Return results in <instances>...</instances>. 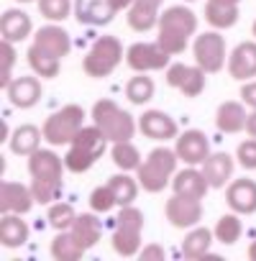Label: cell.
I'll return each mask as SVG.
<instances>
[{
	"label": "cell",
	"instance_id": "cell-1",
	"mask_svg": "<svg viewBox=\"0 0 256 261\" xmlns=\"http://www.w3.org/2000/svg\"><path fill=\"white\" fill-rule=\"evenodd\" d=\"M31 172V192L36 202L49 205L62 192V159L49 149H36L29 159Z\"/></svg>",
	"mask_w": 256,
	"mask_h": 261
},
{
	"label": "cell",
	"instance_id": "cell-2",
	"mask_svg": "<svg viewBox=\"0 0 256 261\" xmlns=\"http://www.w3.org/2000/svg\"><path fill=\"white\" fill-rule=\"evenodd\" d=\"M195 31H197V16L185 6H172L164 11V16H159L157 41L164 51H169L174 57V54H182L187 49V41Z\"/></svg>",
	"mask_w": 256,
	"mask_h": 261
},
{
	"label": "cell",
	"instance_id": "cell-3",
	"mask_svg": "<svg viewBox=\"0 0 256 261\" xmlns=\"http://www.w3.org/2000/svg\"><path fill=\"white\" fill-rule=\"evenodd\" d=\"M105 141L108 136L103 134V130L92 123V125H82L80 128V134L72 139L69 144V151L64 156V167L74 174H82L87 172L105 151Z\"/></svg>",
	"mask_w": 256,
	"mask_h": 261
},
{
	"label": "cell",
	"instance_id": "cell-4",
	"mask_svg": "<svg viewBox=\"0 0 256 261\" xmlns=\"http://www.w3.org/2000/svg\"><path fill=\"white\" fill-rule=\"evenodd\" d=\"M177 151L167 149V146H157L144 162L141 167L136 169L139 172V185L146 190V192H162L177 174Z\"/></svg>",
	"mask_w": 256,
	"mask_h": 261
},
{
	"label": "cell",
	"instance_id": "cell-5",
	"mask_svg": "<svg viewBox=\"0 0 256 261\" xmlns=\"http://www.w3.org/2000/svg\"><path fill=\"white\" fill-rule=\"evenodd\" d=\"M92 123L108 136V141H131L136 134L134 115L118 108L113 100H97L92 105Z\"/></svg>",
	"mask_w": 256,
	"mask_h": 261
},
{
	"label": "cell",
	"instance_id": "cell-6",
	"mask_svg": "<svg viewBox=\"0 0 256 261\" xmlns=\"http://www.w3.org/2000/svg\"><path fill=\"white\" fill-rule=\"evenodd\" d=\"M141 230H144V213L139 207L125 205L113 225V248L115 253L131 258L141 251Z\"/></svg>",
	"mask_w": 256,
	"mask_h": 261
},
{
	"label": "cell",
	"instance_id": "cell-7",
	"mask_svg": "<svg viewBox=\"0 0 256 261\" xmlns=\"http://www.w3.org/2000/svg\"><path fill=\"white\" fill-rule=\"evenodd\" d=\"M85 120V110L80 105H64L62 110L52 113L44 123V141H49L52 146H69L72 139L80 134Z\"/></svg>",
	"mask_w": 256,
	"mask_h": 261
},
{
	"label": "cell",
	"instance_id": "cell-8",
	"mask_svg": "<svg viewBox=\"0 0 256 261\" xmlns=\"http://www.w3.org/2000/svg\"><path fill=\"white\" fill-rule=\"evenodd\" d=\"M120 59H123V44L115 36H100L90 46V51L82 62V69L90 77H108L120 64Z\"/></svg>",
	"mask_w": 256,
	"mask_h": 261
},
{
	"label": "cell",
	"instance_id": "cell-9",
	"mask_svg": "<svg viewBox=\"0 0 256 261\" xmlns=\"http://www.w3.org/2000/svg\"><path fill=\"white\" fill-rule=\"evenodd\" d=\"M192 54H195V64H200L208 74L220 72L223 64H225V39H223L218 31L200 34V36L195 39Z\"/></svg>",
	"mask_w": 256,
	"mask_h": 261
},
{
	"label": "cell",
	"instance_id": "cell-10",
	"mask_svg": "<svg viewBox=\"0 0 256 261\" xmlns=\"http://www.w3.org/2000/svg\"><path fill=\"white\" fill-rule=\"evenodd\" d=\"M169 51H164L157 44H146V41H139L134 46H128L125 51V64L131 67L134 72H157V69H164L169 67Z\"/></svg>",
	"mask_w": 256,
	"mask_h": 261
},
{
	"label": "cell",
	"instance_id": "cell-11",
	"mask_svg": "<svg viewBox=\"0 0 256 261\" xmlns=\"http://www.w3.org/2000/svg\"><path fill=\"white\" fill-rule=\"evenodd\" d=\"M205 69L200 64L187 67V64H169L167 67V85L180 90L185 97H197L205 90Z\"/></svg>",
	"mask_w": 256,
	"mask_h": 261
},
{
	"label": "cell",
	"instance_id": "cell-12",
	"mask_svg": "<svg viewBox=\"0 0 256 261\" xmlns=\"http://www.w3.org/2000/svg\"><path fill=\"white\" fill-rule=\"evenodd\" d=\"M164 213H167V220L174 228H195L200 223V218H202V205L195 197L174 195V197L167 200Z\"/></svg>",
	"mask_w": 256,
	"mask_h": 261
},
{
	"label": "cell",
	"instance_id": "cell-13",
	"mask_svg": "<svg viewBox=\"0 0 256 261\" xmlns=\"http://www.w3.org/2000/svg\"><path fill=\"white\" fill-rule=\"evenodd\" d=\"M180 162L195 167V164H202L208 156H210V144H208V136L202 130H185L182 136H177V146H174Z\"/></svg>",
	"mask_w": 256,
	"mask_h": 261
},
{
	"label": "cell",
	"instance_id": "cell-14",
	"mask_svg": "<svg viewBox=\"0 0 256 261\" xmlns=\"http://www.w3.org/2000/svg\"><path fill=\"white\" fill-rule=\"evenodd\" d=\"M115 13V0H74V16L82 26H105Z\"/></svg>",
	"mask_w": 256,
	"mask_h": 261
},
{
	"label": "cell",
	"instance_id": "cell-15",
	"mask_svg": "<svg viewBox=\"0 0 256 261\" xmlns=\"http://www.w3.org/2000/svg\"><path fill=\"white\" fill-rule=\"evenodd\" d=\"M36 202L31 187H23L18 182H3L0 185V213H29Z\"/></svg>",
	"mask_w": 256,
	"mask_h": 261
},
{
	"label": "cell",
	"instance_id": "cell-16",
	"mask_svg": "<svg viewBox=\"0 0 256 261\" xmlns=\"http://www.w3.org/2000/svg\"><path fill=\"white\" fill-rule=\"evenodd\" d=\"M139 128L146 139H154V141H169V139H177V123L174 118H169L167 113L162 110H146L139 120Z\"/></svg>",
	"mask_w": 256,
	"mask_h": 261
},
{
	"label": "cell",
	"instance_id": "cell-17",
	"mask_svg": "<svg viewBox=\"0 0 256 261\" xmlns=\"http://www.w3.org/2000/svg\"><path fill=\"white\" fill-rule=\"evenodd\" d=\"M225 200L233 213L238 215H251L256 213V182L253 179H236L228 185Z\"/></svg>",
	"mask_w": 256,
	"mask_h": 261
},
{
	"label": "cell",
	"instance_id": "cell-18",
	"mask_svg": "<svg viewBox=\"0 0 256 261\" xmlns=\"http://www.w3.org/2000/svg\"><path fill=\"white\" fill-rule=\"evenodd\" d=\"M228 72L233 80H248L256 77V41L238 44L228 57Z\"/></svg>",
	"mask_w": 256,
	"mask_h": 261
},
{
	"label": "cell",
	"instance_id": "cell-19",
	"mask_svg": "<svg viewBox=\"0 0 256 261\" xmlns=\"http://www.w3.org/2000/svg\"><path fill=\"white\" fill-rule=\"evenodd\" d=\"M6 92H8V97H11V102L16 108L26 110V108H34L39 102V97H41V82L36 77H16V80H11V85L6 87Z\"/></svg>",
	"mask_w": 256,
	"mask_h": 261
},
{
	"label": "cell",
	"instance_id": "cell-20",
	"mask_svg": "<svg viewBox=\"0 0 256 261\" xmlns=\"http://www.w3.org/2000/svg\"><path fill=\"white\" fill-rule=\"evenodd\" d=\"M172 187H174V195H185V197L202 200L205 192H208V187H210V182H208V177H205L202 172H197V169L190 167V169H182V172L174 174Z\"/></svg>",
	"mask_w": 256,
	"mask_h": 261
},
{
	"label": "cell",
	"instance_id": "cell-21",
	"mask_svg": "<svg viewBox=\"0 0 256 261\" xmlns=\"http://www.w3.org/2000/svg\"><path fill=\"white\" fill-rule=\"evenodd\" d=\"M34 44H39L41 49L57 54L59 59H64L72 51V39H69V34L62 26H44V29H39L36 36H34Z\"/></svg>",
	"mask_w": 256,
	"mask_h": 261
},
{
	"label": "cell",
	"instance_id": "cell-22",
	"mask_svg": "<svg viewBox=\"0 0 256 261\" xmlns=\"http://www.w3.org/2000/svg\"><path fill=\"white\" fill-rule=\"evenodd\" d=\"M238 3L241 0H208L205 21L213 29H231L238 21Z\"/></svg>",
	"mask_w": 256,
	"mask_h": 261
},
{
	"label": "cell",
	"instance_id": "cell-23",
	"mask_svg": "<svg viewBox=\"0 0 256 261\" xmlns=\"http://www.w3.org/2000/svg\"><path fill=\"white\" fill-rule=\"evenodd\" d=\"M26 241H29L26 220H21L18 213H3V220H0V243L6 248H18Z\"/></svg>",
	"mask_w": 256,
	"mask_h": 261
},
{
	"label": "cell",
	"instance_id": "cell-24",
	"mask_svg": "<svg viewBox=\"0 0 256 261\" xmlns=\"http://www.w3.org/2000/svg\"><path fill=\"white\" fill-rule=\"evenodd\" d=\"M0 34H3L6 41H23L29 34H31V18L29 13L18 11V8H11L3 13V18H0Z\"/></svg>",
	"mask_w": 256,
	"mask_h": 261
},
{
	"label": "cell",
	"instance_id": "cell-25",
	"mask_svg": "<svg viewBox=\"0 0 256 261\" xmlns=\"http://www.w3.org/2000/svg\"><path fill=\"white\" fill-rule=\"evenodd\" d=\"M246 120H248V115H246L243 105L233 102V100L220 102V108L215 113V125H218V130H223V134H238V130L246 128Z\"/></svg>",
	"mask_w": 256,
	"mask_h": 261
},
{
	"label": "cell",
	"instance_id": "cell-26",
	"mask_svg": "<svg viewBox=\"0 0 256 261\" xmlns=\"http://www.w3.org/2000/svg\"><path fill=\"white\" fill-rule=\"evenodd\" d=\"M233 156L231 154H210L205 162H202V174L208 177L210 187H225V182L231 179L233 174Z\"/></svg>",
	"mask_w": 256,
	"mask_h": 261
},
{
	"label": "cell",
	"instance_id": "cell-27",
	"mask_svg": "<svg viewBox=\"0 0 256 261\" xmlns=\"http://www.w3.org/2000/svg\"><path fill=\"white\" fill-rule=\"evenodd\" d=\"M69 233H72V236L77 238V243L87 251V248H92V246L100 241L103 228H100V220H97L92 213H82V215H77V220L72 223Z\"/></svg>",
	"mask_w": 256,
	"mask_h": 261
},
{
	"label": "cell",
	"instance_id": "cell-28",
	"mask_svg": "<svg viewBox=\"0 0 256 261\" xmlns=\"http://www.w3.org/2000/svg\"><path fill=\"white\" fill-rule=\"evenodd\" d=\"M41 136H44V130H39L36 125H18L11 134V151L21 156H31L39 149Z\"/></svg>",
	"mask_w": 256,
	"mask_h": 261
},
{
	"label": "cell",
	"instance_id": "cell-29",
	"mask_svg": "<svg viewBox=\"0 0 256 261\" xmlns=\"http://www.w3.org/2000/svg\"><path fill=\"white\" fill-rule=\"evenodd\" d=\"M26 57H29L31 69H34L39 77H57V74H59V64H62V59H59L57 54L41 49L39 44H31V49H29Z\"/></svg>",
	"mask_w": 256,
	"mask_h": 261
},
{
	"label": "cell",
	"instance_id": "cell-30",
	"mask_svg": "<svg viewBox=\"0 0 256 261\" xmlns=\"http://www.w3.org/2000/svg\"><path fill=\"white\" fill-rule=\"evenodd\" d=\"M213 230H208V228H192L187 236H185V241H182V253L187 256V258H202V256H208L210 253V243H213Z\"/></svg>",
	"mask_w": 256,
	"mask_h": 261
},
{
	"label": "cell",
	"instance_id": "cell-31",
	"mask_svg": "<svg viewBox=\"0 0 256 261\" xmlns=\"http://www.w3.org/2000/svg\"><path fill=\"white\" fill-rule=\"evenodd\" d=\"M108 187H110V192H113V197H115V205H120V207L134 205V200H136V195H139L136 179L128 177L125 172H123V174H113V177L108 179Z\"/></svg>",
	"mask_w": 256,
	"mask_h": 261
},
{
	"label": "cell",
	"instance_id": "cell-32",
	"mask_svg": "<svg viewBox=\"0 0 256 261\" xmlns=\"http://www.w3.org/2000/svg\"><path fill=\"white\" fill-rule=\"evenodd\" d=\"M82 253H85V248L77 243V238L69 230H59L57 238L52 241V256L57 261H77V258H82Z\"/></svg>",
	"mask_w": 256,
	"mask_h": 261
},
{
	"label": "cell",
	"instance_id": "cell-33",
	"mask_svg": "<svg viewBox=\"0 0 256 261\" xmlns=\"http://www.w3.org/2000/svg\"><path fill=\"white\" fill-rule=\"evenodd\" d=\"M159 23V8L146 6V3H134L128 8V26L134 31H151Z\"/></svg>",
	"mask_w": 256,
	"mask_h": 261
},
{
	"label": "cell",
	"instance_id": "cell-34",
	"mask_svg": "<svg viewBox=\"0 0 256 261\" xmlns=\"http://www.w3.org/2000/svg\"><path fill=\"white\" fill-rule=\"evenodd\" d=\"M110 156H113V164L120 172H134V169L141 167V154H139V149L131 141H115Z\"/></svg>",
	"mask_w": 256,
	"mask_h": 261
},
{
	"label": "cell",
	"instance_id": "cell-35",
	"mask_svg": "<svg viewBox=\"0 0 256 261\" xmlns=\"http://www.w3.org/2000/svg\"><path fill=\"white\" fill-rule=\"evenodd\" d=\"M125 97L131 100L134 105H144L154 97V80L146 77V72H139L136 77L128 80L125 85Z\"/></svg>",
	"mask_w": 256,
	"mask_h": 261
},
{
	"label": "cell",
	"instance_id": "cell-36",
	"mask_svg": "<svg viewBox=\"0 0 256 261\" xmlns=\"http://www.w3.org/2000/svg\"><path fill=\"white\" fill-rule=\"evenodd\" d=\"M241 230H243V225H241V220H238V215H223L218 223H215V238L223 243V246H231V243H236L238 238H241Z\"/></svg>",
	"mask_w": 256,
	"mask_h": 261
},
{
	"label": "cell",
	"instance_id": "cell-37",
	"mask_svg": "<svg viewBox=\"0 0 256 261\" xmlns=\"http://www.w3.org/2000/svg\"><path fill=\"white\" fill-rule=\"evenodd\" d=\"M46 220H49V225H52L54 230H69L72 223L77 220V213H74V207H72L69 202H54V205L49 207Z\"/></svg>",
	"mask_w": 256,
	"mask_h": 261
},
{
	"label": "cell",
	"instance_id": "cell-38",
	"mask_svg": "<svg viewBox=\"0 0 256 261\" xmlns=\"http://www.w3.org/2000/svg\"><path fill=\"white\" fill-rule=\"evenodd\" d=\"M39 11L49 21H64L69 16V0H39Z\"/></svg>",
	"mask_w": 256,
	"mask_h": 261
},
{
	"label": "cell",
	"instance_id": "cell-39",
	"mask_svg": "<svg viewBox=\"0 0 256 261\" xmlns=\"http://www.w3.org/2000/svg\"><path fill=\"white\" fill-rule=\"evenodd\" d=\"M90 205H92L95 213H108V210H113L115 197H113L110 187H108V185H105V187H95L92 195H90Z\"/></svg>",
	"mask_w": 256,
	"mask_h": 261
},
{
	"label": "cell",
	"instance_id": "cell-40",
	"mask_svg": "<svg viewBox=\"0 0 256 261\" xmlns=\"http://www.w3.org/2000/svg\"><path fill=\"white\" fill-rule=\"evenodd\" d=\"M3 77H0V85L8 87L11 80H13V64H16V49H13V41H6L3 39Z\"/></svg>",
	"mask_w": 256,
	"mask_h": 261
},
{
	"label": "cell",
	"instance_id": "cell-41",
	"mask_svg": "<svg viewBox=\"0 0 256 261\" xmlns=\"http://www.w3.org/2000/svg\"><path fill=\"white\" fill-rule=\"evenodd\" d=\"M236 159H238V164L243 169H256V139L241 141L238 151H236Z\"/></svg>",
	"mask_w": 256,
	"mask_h": 261
},
{
	"label": "cell",
	"instance_id": "cell-42",
	"mask_svg": "<svg viewBox=\"0 0 256 261\" xmlns=\"http://www.w3.org/2000/svg\"><path fill=\"white\" fill-rule=\"evenodd\" d=\"M241 100H243L248 108L256 110V82H246V85L241 87Z\"/></svg>",
	"mask_w": 256,
	"mask_h": 261
},
{
	"label": "cell",
	"instance_id": "cell-43",
	"mask_svg": "<svg viewBox=\"0 0 256 261\" xmlns=\"http://www.w3.org/2000/svg\"><path fill=\"white\" fill-rule=\"evenodd\" d=\"M139 256H141V261H154V258H164V248H162V246H157V243H151V246H146L144 251H139Z\"/></svg>",
	"mask_w": 256,
	"mask_h": 261
},
{
	"label": "cell",
	"instance_id": "cell-44",
	"mask_svg": "<svg viewBox=\"0 0 256 261\" xmlns=\"http://www.w3.org/2000/svg\"><path fill=\"white\" fill-rule=\"evenodd\" d=\"M246 130H248V136H251V139H256V110L248 115V120H246Z\"/></svg>",
	"mask_w": 256,
	"mask_h": 261
},
{
	"label": "cell",
	"instance_id": "cell-45",
	"mask_svg": "<svg viewBox=\"0 0 256 261\" xmlns=\"http://www.w3.org/2000/svg\"><path fill=\"white\" fill-rule=\"evenodd\" d=\"M134 3H146V6H154V8H159L164 0H134Z\"/></svg>",
	"mask_w": 256,
	"mask_h": 261
},
{
	"label": "cell",
	"instance_id": "cell-46",
	"mask_svg": "<svg viewBox=\"0 0 256 261\" xmlns=\"http://www.w3.org/2000/svg\"><path fill=\"white\" fill-rule=\"evenodd\" d=\"M248 258H251V261H256V241L248 246Z\"/></svg>",
	"mask_w": 256,
	"mask_h": 261
},
{
	"label": "cell",
	"instance_id": "cell-47",
	"mask_svg": "<svg viewBox=\"0 0 256 261\" xmlns=\"http://www.w3.org/2000/svg\"><path fill=\"white\" fill-rule=\"evenodd\" d=\"M251 31H253V36H256V21H253V29H251Z\"/></svg>",
	"mask_w": 256,
	"mask_h": 261
},
{
	"label": "cell",
	"instance_id": "cell-48",
	"mask_svg": "<svg viewBox=\"0 0 256 261\" xmlns=\"http://www.w3.org/2000/svg\"><path fill=\"white\" fill-rule=\"evenodd\" d=\"M18 3H31V0H18Z\"/></svg>",
	"mask_w": 256,
	"mask_h": 261
},
{
	"label": "cell",
	"instance_id": "cell-49",
	"mask_svg": "<svg viewBox=\"0 0 256 261\" xmlns=\"http://www.w3.org/2000/svg\"><path fill=\"white\" fill-rule=\"evenodd\" d=\"M190 3H192V0H190Z\"/></svg>",
	"mask_w": 256,
	"mask_h": 261
}]
</instances>
